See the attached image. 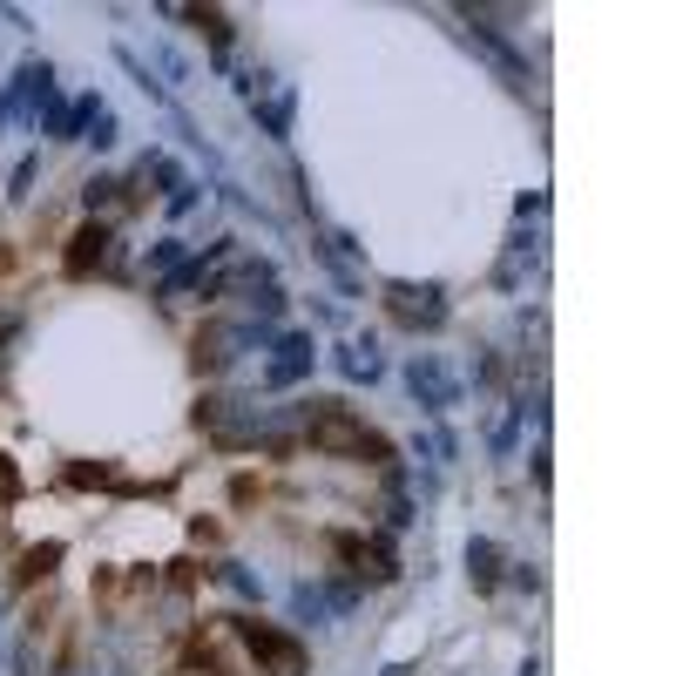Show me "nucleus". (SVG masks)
Returning a JSON list of instances; mask_svg holds the SVG:
<instances>
[{"instance_id":"2","label":"nucleus","mask_w":676,"mask_h":676,"mask_svg":"<svg viewBox=\"0 0 676 676\" xmlns=\"http://www.w3.org/2000/svg\"><path fill=\"white\" fill-rule=\"evenodd\" d=\"M406 386H413V399H420L426 413H453V406H460V379L447 373L434 352H420V359L406 365Z\"/></svg>"},{"instance_id":"8","label":"nucleus","mask_w":676,"mask_h":676,"mask_svg":"<svg viewBox=\"0 0 676 676\" xmlns=\"http://www.w3.org/2000/svg\"><path fill=\"white\" fill-rule=\"evenodd\" d=\"M48 96H54V68H48V61H21L14 96H8V115H14V122H35Z\"/></svg>"},{"instance_id":"6","label":"nucleus","mask_w":676,"mask_h":676,"mask_svg":"<svg viewBox=\"0 0 676 676\" xmlns=\"http://www.w3.org/2000/svg\"><path fill=\"white\" fill-rule=\"evenodd\" d=\"M291 609L304 623H325V616H346V609H359V581H298L291 589Z\"/></svg>"},{"instance_id":"5","label":"nucleus","mask_w":676,"mask_h":676,"mask_svg":"<svg viewBox=\"0 0 676 676\" xmlns=\"http://www.w3.org/2000/svg\"><path fill=\"white\" fill-rule=\"evenodd\" d=\"M386 304H392V318H406V325H447V298H440V285H386Z\"/></svg>"},{"instance_id":"3","label":"nucleus","mask_w":676,"mask_h":676,"mask_svg":"<svg viewBox=\"0 0 676 676\" xmlns=\"http://www.w3.org/2000/svg\"><path fill=\"white\" fill-rule=\"evenodd\" d=\"M237 636H243V650H251L271 676H304V650L291 636H278V629H264V623H237Z\"/></svg>"},{"instance_id":"1","label":"nucleus","mask_w":676,"mask_h":676,"mask_svg":"<svg viewBox=\"0 0 676 676\" xmlns=\"http://www.w3.org/2000/svg\"><path fill=\"white\" fill-rule=\"evenodd\" d=\"M304 440H312L318 453H359V460H392V447L365 426L346 399H312L304 406Z\"/></svg>"},{"instance_id":"4","label":"nucleus","mask_w":676,"mask_h":676,"mask_svg":"<svg viewBox=\"0 0 676 676\" xmlns=\"http://www.w3.org/2000/svg\"><path fill=\"white\" fill-rule=\"evenodd\" d=\"M312 359H318V346L304 331H285V338H271V359H264V386L278 392V386H298L304 373H312Z\"/></svg>"},{"instance_id":"12","label":"nucleus","mask_w":676,"mask_h":676,"mask_svg":"<svg viewBox=\"0 0 676 676\" xmlns=\"http://www.w3.org/2000/svg\"><path fill=\"white\" fill-rule=\"evenodd\" d=\"M115 190H122V176H88V183H82V203L102 210V203H115Z\"/></svg>"},{"instance_id":"15","label":"nucleus","mask_w":676,"mask_h":676,"mask_svg":"<svg viewBox=\"0 0 676 676\" xmlns=\"http://www.w3.org/2000/svg\"><path fill=\"white\" fill-rule=\"evenodd\" d=\"M82 136H88V142H96V149H109V142H115V115L102 109V115H96V122H88V129H82Z\"/></svg>"},{"instance_id":"14","label":"nucleus","mask_w":676,"mask_h":676,"mask_svg":"<svg viewBox=\"0 0 676 676\" xmlns=\"http://www.w3.org/2000/svg\"><path fill=\"white\" fill-rule=\"evenodd\" d=\"M217 575H224V581H230V589H237V596H264V581H258V575H251V568H243V562H224V568H217Z\"/></svg>"},{"instance_id":"11","label":"nucleus","mask_w":676,"mask_h":676,"mask_svg":"<svg viewBox=\"0 0 676 676\" xmlns=\"http://www.w3.org/2000/svg\"><path fill=\"white\" fill-rule=\"evenodd\" d=\"M467 562H474V581H480V589H495V575H501V568H495V562H501V555H495V541H474V548H467Z\"/></svg>"},{"instance_id":"16","label":"nucleus","mask_w":676,"mask_h":676,"mask_svg":"<svg viewBox=\"0 0 676 676\" xmlns=\"http://www.w3.org/2000/svg\"><path fill=\"white\" fill-rule=\"evenodd\" d=\"M35 170H41V163H35V157H27V163L14 170V190H8V197H27V190H35Z\"/></svg>"},{"instance_id":"10","label":"nucleus","mask_w":676,"mask_h":676,"mask_svg":"<svg viewBox=\"0 0 676 676\" xmlns=\"http://www.w3.org/2000/svg\"><path fill=\"white\" fill-rule=\"evenodd\" d=\"M338 373H346V379H379L373 346H338Z\"/></svg>"},{"instance_id":"9","label":"nucleus","mask_w":676,"mask_h":676,"mask_svg":"<svg viewBox=\"0 0 676 676\" xmlns=\"http://www.w3.org/2000/svg\"><path fill=\"white\" fill-rule=\"evenodd\" d=\"M68 243H75V251H68V278H88V271L109 258V243H115V237H109V224H82Z\"/></svg>"},{"instance_id":"13","label":"nucleus","mask_w":676,"mask_h":676,"mask_svg":"<svg viewBox=\"0 0 676 676\" xmlns=\"http://www.w3.org/2000/svg\"><path fill=\"white\" fill-rule=\"evenodd\" d=\"M183 258H190V243H183V237H163V243H157V251H149V264H157V271H163V278H170V271H176Z\"/></svg>"},{"instance_id":"7","label":"nucleus","mask_w":676,"mask_h":676,"mask_svg":"<svg viewBox=\"0 0 676 676\" xmlns=\"http://www.w3.org/2000/svg\"><path fill=\"white\" fill-rule=\"evenodd\" d=\"M243 102H251V115L264 122V136H271V142H285V136H291V109H298L291 82H258Z\"/></svg>"}]
</instances>
